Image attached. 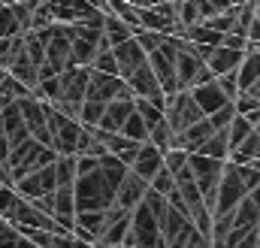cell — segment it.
<instances>
[{
  "mask_svg": "<svg viewBox=\"0 0 260 248\" xmlns=\"http://www.w3.org/2000/svg\"><path fill=\"white\" fill-rule=\"evenodd\" d=\"M3 224H6V221H3V218H0V227H3Z\"/></svg>",
  "mask_w": 260,
  "mask_h": 248,
  "instance_id": "816d5d0a",
  "label": "cell"
},
{
  "mask_svg": "<svg viewBox=\"0 0 260 248\" xmlns=\"http://www.w3.org/2000/svg\"><path fill=\"white\" fill-rule=\"evenodd\" d=\"M212 133H215L212 121H209V118H200V121H194L191 127H185L182 133H176V136H173V148H185V151L191 154V151H197V148L212 136Z\"/></svg>",
  "mask_w": 260,
  "mask_h": 248,
  "instance_id": "d6986e66",
  "label": "cell"
},
{
  "mask_svg": "<svg viewBox=\"0 0 260 248\" xmlns=\"http://www.w3.org/2000/svg\"><path fill=\"white\" fill-rule=\"evenodd\" d=\"M188 91H191V97H194V103L200 106L203 115H212V112H218L224 103H233V100H227V94L218 88L215 79H209V82H203V85H194V88H188Z\"/></svg>",
  "mask_w": 260,
  "mask_h": 248,
  "instance_id": "e0dca14e",
  "label": "cell"
},
{
  "mask_svg": "<svg viewBox=\"0 0 260 248\" xmlns=\"http://www.w3.org/2000/svg\"><path fill=\"white\" fill-rule=\"evenodd\" d=\"M236 79H239V91H245L254 79H260V52L242 55V64L236 67Z\"/></svg>",
  "mask_w": 260,
  "mask_h": 248,
  "instance_id": "4316f807",
  "label": "cell"
},
{
  "mask_svg": "<svg viewBox=\"0 0 260 248\" xmlns=\"http://www.w3.org/2000/svg\"><path fill=\"white\" fill-rule=\"evenodd\" d=\"M115 191H118V185H112L106 179V173L100 170V158H97L94 170L76 176V185H73L76 212H103V209H109L115 203Z\"/></svg>",
  "mask_w": 260,
  "mask_h": 248,
  "instance_id": "6da1fadb",
  "label": "cell"
},
{
  "mask_svg": "<svg viewBox=\"0 0 260 248\" xmlns=\"http://www.w3.org/2000/svg\"><path fill=\"white\" fill-rule=\"evenodd\" d=\"M188 170H191L197 188H200V194H203L206 209L212 212V209H215V194H218V182H221L224 161L203 158V154H188Z\"/></svg>",
  "mask_w": 260,
  "mask_h": 248,
  "instance_id": "5b68a950",
  "label": "cell"
},
{
  "mask_svg": "<svg viewBox=\"0 0 260 248\" xmlns=\"http://www.w3.org/2000/svg\"><path fill=\"white\" fill-rule=\"evenodd\" d=\"M242 55H245V52H239V49L218 46V49H212V55L206 58V67L212 70V76H224V73H230V70H236V67L242 64Z\"/></svg>",
  "mask_w": 260,
  "mask_h": 248,
  "instance_id": "cb8c5ba5",
  "label": "cell"
},
{
  "mask_svg": "<svg viewBox=\"0 0 260 248\" xmlns=\"http://www.w3.org/2000/svg\"><path fill=\"white\" fill-rule=\"evenodd\" d=\"M15 248H40V245H34L27 236H18V242H15Z\"/></svg>",
  "mask_w": 260,
  "mask_h": 248,
  "instance_id": "bcb514c9",
  "label": "cell"
},
{
  "mask_svg": "<svg viewBox=\"0 0 260 248\" xmlns=\"http://www.w3.org/2000/svg\"><path fill=\"white\" fill-rule=\"evenodd\" d=\"M85 100H97V103H109V100H133V91L121 76H109V73H97L91 70L88 76V88H85Z\"/></svg>",
  "mask_w": 260,
  "mask_h": 248,
  "instance_id": "30bf717a",
  "label": "cell"
},
{
  "mask_svg": "<svg viewBox=\"0 0 260 248\" xmlns=\"http://www.w3.org/2000/svg\"><path fill=\"white\" fill-rule=\"evenodd\" d=\"M148 188L154 191V194H160V197H167L173 188H176V179H173V173L167 170V167H160L157 173H154V179L148 182Z\"/></svg>",
  "mask_w": 260,
  "mask_h": 248,
  "instance_id": "d590c367",
  "label": "cell"
},
{
  "mask_svg": "<svg viewBox=\"0 0 260 248\" xmlns=\"http://www.w3.org/2000/svg\"><path fill=\"white\" fill-rule=\"evenodd\" d=\"M88 76H91V67H67L64 73H58L55 103H82L85 88H88Z\"/></svg>",
  "mask_w": 260,
  "mask_h": 248,
  "instance_id": "7c38bea8",
  "label": "cell"
},
{
  "mask_svg": "<svg viewBox=\"0 0 260 248\" xmlns=\"http://www.w3.org/2000/svg\"><path fill=\"white\" fill-rule=\"evenodd\" d=\"M221 46H227V49H239V52H245V46H248V40H245V37H236V34H224V37H221Z\"/></svg>",
  "mask_w": 260,
  "mask_h": 248,
  "instance_id": "60d3db41",
  "label": "cell"
},
{
  "mask_svg": "<svg viewBox=\"0 0 260 248\" xmlns=\"http://www.w3.org/2000/svg\"><path fill=\"white\" fill-rule=\"evenodd\" d=\"M164 118L173 127V133H182L185 127H191L194 121L206 118L200 112V106L194 103L191 91H176V94H167V103H164Z\"/></svg>",
  "mask_w": 260,
  "mask_h": 248,
  "instance_id": "9c48e42d",
  "label": "cell"
},
{
  "mask_svg": "<svg viewBox=\"0 0 260 248\" xmlns=\"http://www.w3.org/2000/svg\"><path fill=\"white\" fill-rule=\"evenodd\" d=\"M127 3H133V6L142 9V6H154V3H164V0H127Z\"/></svg>",
  "mask_w": 260,
  "mask_h": 248,
  "instance_id": "f6af8a7d",
  "label": "cell"
},
{
  "mask_svg": "<svg viewBox=\"0 0 260 248\" xmlns=\"http://www.w3.org/2000/svg\"><path fill=\"white\" fill-rule=\"evenodd\" d=\"M9 3H12V0H9Z\"/></svg>",
  "mask_w": 260,
  "mask_h": 248,
  "instance_id": "f5cc1de1",
  "label": "cell"
},
{
  "mask_svg": "<svg viewBox=\"0 0 260 248\" xmlns=\"http://www.w3.org/2000/svg\"><path fill=\"white\" fill-rule=\"evenodd\" d=\"M46 248H91V242H82L79 236H73L70 230H61V233H52Z\"/></svg>",
  "mask_w": 260,
  "mask_h": 248,
  "instance_id": "e575fe53",
  "label": "cell"
},
{
  "mask_svg": "<svg viewBox=\"0 0 260 248\" xmlns=\"http://www.w3.org/2000/svg\"><path fill=\"white\" fill-rule=\"evenodd\" d=\"M173 136H176V133H173V127L167 124V118L157 121L151 130H148V142H151L157 151H170V148H173Z\"/></svg>",
  "mask_w": 260,
  "mask_h": 248,
  "instance_id": "f1b7e54d",
  "label": "cell"
},
{
  "mask_svg": "<svg viewBox=\"0 0 260 248\" xmlns=\"http://www.w3.org/2000/svg\"><path fill=\"white\" fill-rule=\"evenodd\" d=\"M130 37H133V27L124 24L121 18H115V15L106 12V18H103V43H106L109 49H115V46H121Z\"/></svg>",
  "mask_w": 260,
  "mask_h": 248,
  "instance_id": "484cf974",
  "label": "cell"
},
{
  "mask_svg": "<svg viewBox=\"0 0 260 248\" xmlns=\"http://www.w3.org/2000/svg\"><path fill=\"white\" fill-rule=\"evenodd\" d=\"M127 88L133 91V97H145V100H154V103H167V94L160 91V85H157V76L151 73V67H148V58L142 67H136L133 73H130L127 79Z\"/></svg>",
  "mask_w": 260,
  "mask_h": 248,
  "instance_id": "9a60e30c",
  "label": "cell"
},
{
  "mask_svg": "<svg viewBox=\"0 0 260 248\" xmlns=\"http://www.w3.org/2000/svg\"><path fill=\"white\" fill-rule=\"evenodd\" d=\"M112 55H115L118 76H121V79H127L130 73H133L136 67H142V64H145V58H148V55L142 52V46H139L133 37H130V40H124L121 46H115V49H112Z\"/></svg>",
  "mask_w": 260,
  "mask_h": 248,
  "instance_id": "ffe728a7",
  "label": "cell"
},
{
  "mask_svg": "<svg viewBox=\"0 0 260 248\" xmlns=\"http://www.w3.org/2000/svg\"><path fill=\"white\" fill-rule=\"evenodd\" d=\"M0 97H6V100H24V97H34V94H30V88L24 82H18L15 76L6 73L0 79Z\"/></svg>",
  "mask_w": 260,
  "mask_h": 248,
  "instance_id": "f546056e",
  "label": "cell"
},
{
  "mask_svg": "<svg viewBox=\"0 0 260 248\" xmlns=\"http://www.w3.org/2000/svg\"><path fill=\"white\" fill-rule=\"evenodd\" d=\"M233 115H236V106H233V103H224L218 112H212V115H206V118L212 121V127H215V130H224L227 124L233 121Z\"/></svg>",
  "mask_w": 260,
  "mask_h": 248,
  "instance_id": "f35d334b",
  "label": "cell"
},
{
  "mask_svg": "<svg viewBox=\"0 0 260 248\" xmlns=\"http://www.w3.org/2000/svg\"><path fill=\"white\" fill-rule=\"evenodd\" d=\"M251 130H254V124L248 121L245 115H233V121L227 124V142H230V151H233V148L251 133Z\"/></svg>",
  "mask_w": 260,
  "mask_h": 248,
  "instance_id": "4dcf8cb0",
  "label": "cell"
},
{
  "mask_svg": "<svg viewBox=\"0 0 260 248\" xmlns=\"http://www.w3.org/2000/svg\"><path fill=\"white\" fill-rule=\"evenodd\" d=\"M145 191H148V182H145V179H139L133 170H127V173H124V179H121V185H118V191H115V203H112V206L133 212V209L142 203Z\"/></svg>",
  "mask_w": 260,
  "mask_h": 248,
  "instance_id": "2e32d148",
  "label": "cell"
},
{
  "mask_svg": "<svg viewBox=\"0 0 260 248\" xmlns=\"http://www.w3.org/2000/svg\"><path fill=\"white\" fill-rule=\"evenodd\" d=\"M176 52H179V37H167L154 52H148V67L157 76V85L164 94H176L179 91V79H176Z\"/></svg>",
  "mask_w": 260,
  "mask_h": 248,
  "instance_id": "277c9868",
  "label": "cell"
},
{
  "mask_svg": "<svg viewBox=\"0 0 260 248\" xmlns=\"http://www.w3.org/2000/svg\"><path fill=\"white\" fill-rule=\"evenodd\" d=\"M139 30H157V34H167V37H179L182 24H179V15H176V0L142 6L139 9Z\"/></svg>",
  "mask_w": 260,
  "mask_h": 248,
  "instance_id": "ba28073f",
  "label": "cell"
},
{
  "mask_svg": "<svg viewBox=\"0 0 260 248\" xmlns=\"http://www.w3.org/2000/svg\"><path fill=\"white\" fill-rule=\"evenodd\" d=\"M230 221H233V227H236V230H251V227H260V203L251 197V194H245V197L236 203V209L230 212Z\"/></svg>",
  "mask_w": 260,
  "mask_h": 248,
  "instance_id": "7402d4cb",
  "label": "cell"
},
{
  "mask_svg": "<svg viewBox=\"0 0 260 248\" xmlns=\"http://www.w3.org/2000/svg\"><path fill=\"white\" fill-rule=\"evenodd\" d=\"M254 133H257V136H260V121H257V124H254Z\"/></svg>",
  "mask_w": 260,
  "mask_h": 248,
  "instance_id": "681fc988",
  "label": "cell"
},
{
  "mask_svg": "<svg viewBox=\"0 0 260 248\" xmlns=\"http://www.w3.org/2000/svg\"><path fill=\"white\" fill-rule=\"evenodd\" d=\"M85 3H91V6H97V9H103V3H106V0H85Z\"/></svg>",
  "mask_w": 260,
  "mask_h": 248,
  "instance_id": "7dc6e473",
  "label": "cell"
},
{
  "mask_svg": "<svg viewBox=\"0 0 260 248\" xmlns=\"http://www.w3.org/2000/svg\"><path fill=\"white\" fill-rule=\"evenodd\" d=\"M133 40H136V43L142 46V52L148 55V52H154V49L167 40V34H157V30H136V34H133Z\"/></svg>",
  "mask_w": 260,
  "mask_h": 248,
  "instance_id": "8d00e7d4",
  "label": "cell"
},
{
  "mask_svg": "<svg viewBox=\"0 0 260 248\" xmlns=\"http://www.w3.org/2000/svg\"><path fill=\"white\" fill-rule=\"evenodd\" d=\"M215 82H218V88L227 94V100H236V94H239V79H236V70H230V73H224V76H215Z\"/></svg>",
  "mask_w": 260,
  "mask_h": 248,
  "instance_id": "74e56055",
  "label": "cell"
},
{
  "mask_svg": "<svg viewBox=\"0 0 260 248\" xmlns=\"http://www.w3.org/2000/svg\"><path fill=\"white\" fill-rule=\"evenodd\" d=\"M3 76H6V70H3V67H0V79H3Z\"/></svg>",
  "mask_w": 260,
  "mask_h": 248,
  "instance_id": "f907efd6",
  "label": "cell"
},
{
  "mask_svg": "<svg viewBox=\"0 0 260 248\" xmlns=\"http://www.w3.org/2000/svg\"><path fill=\"white\" fill-rule=\"evenodd\" d=\"M15 34H24V30H21L18 18H15L12 6L9 3H0V40L3 37H15Z\"/></svg>",
  "mask_w": 260,
  "mask_h": 248,
  "instance_id": "d6a6232c",
  "label": "cell"
},
{
  "mask_svg": "<svg viewBox=\"0 0 260 248\" xmlns=\"http://www.w3.org/2000/svg\"><path fill=\"white\" fill-rule=\"evenodd\" d=\"M121 136H127V139H133V142H148V127H145V121L139 118V112L133 109L127 115V121L121 124V130H118Z\"/></svg>",
  "mask_w": 260,
  "mask_h": 248,
  "instance_id": "83f0119b",
  "label": "cell"
},
{
  "mask_svg": "<svg viewBox=\"0 0 260 248\" xmlns=\"http://www.w3.org/2000/svg\"><path fill=\"white\" fill-rule=\"evenodd\" d=\"M103 109L106 103H97V100H82V109H79V124L82 127H97L103 118Z\"/></svg>",
  "mask_w": 260,
  "mask_h": 248,
  "instance_id": "1f68e13d",
  "label": "cell"
},
{
  "mask_svg": "<svg viewBox=\"0 0 260 248\" xmlns=\"http://www.w3.org/2000/svg\"><path fill=\"white\" fill-rule=\"evenodd\" d=\"M185 248H212V239H209L206 233H200V230H194V233L188 236V242H185Z\"/></svg>",
  "mask_w": 260,
  "mask_h": 248,
  "instance_id": "b9f144b4",
  "label": "cell"
},
{
  "mask_svg": "<svg viewBox=\"0 0 260 248\" xmlns=\"http://www.w3.org/2000/svg\"><path fill=\"white\" fill-rule=\"evenodd\" d=\"M160 167H164V151H157L151 142H142L139 151H136V158H133V164H130V170L139 179H145V182H151Z\"/></svg>",
  "mask_w": 260,
  "mask_h": 248,
  "instance_id": "ac0fdd59",
  "label": "cell"
},
{
  "mask_svg": "<svg viewBox=\"0 0 260 248\" xmlns=\"http://www.w3.org/2000/svg\"><path fill=\"white\" fill-rule=\"evenodd\" d=\"M46 118H49V133H52V148L58 154H76L79 136H82V124L76 118H67L64 112H58L52 103H46Z\"/></svg>",
  "mask_w": 260,
  "mask_h": 248,
  "instance_id": "8992f818",
  "label": "cell"
},
{
  "mask_svg": "<svg viewBox=\"0 0 260 248\" xmlns=\"http://www.w3.org/2000/svg\"><path fill=\"white\" fill-rule=\"evenodd\" d=\"M127 227H130V212L127 209H118V206H109L106 209V224H103V230H100V236H97V248H115L124 242V236H127Z\"/></svg>",
  "mask_w": 260,
  "mask_h": 248,
  "instance_id": "5bb4252c",
  "label": "cell"
},
{
  "mask_svg": "<svg viewBox=\"0 0 260 248\" xmlns=\"http://www.w3.org/2000/svg\"><path fill=\"white\" fill-rule=\"evenodd\" d=\"M191 154H203V158H215V161H227L230 158V142H227V127L224 130H215L197 151Z\"/></svg>",
  "mask_w": 260,
  "mask_h": 248,
  "instance_id": "d4e9b609",
  "label": "cell"
},
{
  "mask_svg": "<svg viewBox=\"0 0 260 248\" xmlns=\"http://www.w3.org/2000/svg\"><path fill=\"white\" fill-rule=\"evenodd\" d=\"M248 43H260V15L254 12V18H251V24H248Z\"/></svg>",
  "mask_w": 260,
  "mask_h": 248,
  "instance_id": "7bdbcfd3",
  "label": "cell"
},
{
  "mask_svg": "<svg viewBox=\"0 0 260 248\" xmlns=\"http://www.w3.org/2000/svg\"><path fill=\"white\" fill-rule=\"evenodd\" d=\"M55 158H58V151L49 148V145H43V142H37V139H24L21 145H12L9 148V158H6V170L12 176V185L21 176H27V173L55 164Z\"/></svg>",
  "mask_w": 260,
  "mask_h": 248,
  "instance_id": "7a4b0ae2",
  "label": "cell"
},
{
  "mask_svg": "<svg viewBox=\"0 0 260 248\" xmlns=\"http://www.w3.org/2000/svg\"><path fill=\"white\" fill-rule=\"evenodd\" d=\"M248 191L242 185V176H239V167L233 161H224V170H221V182H218V194H215V209H212V218L215 215H230L236 209V203L245 197Z\"/></svg>",
  "mask_w": 260,
  "mask_h": 248,
  "instance_id": "52a82bcc",
  "label": "cell"
},
{
  "mask_svg": "<svg viewBox=\"0 0 260 248\" xmlns=\"http://www.w3.org/2000/svg\"><path fill=\"white\" fill-rule=\"evenodd\" d=\"M18 103V112L24 118V127L30 133V139L43 142L52 148V133H49V118H46V103L37 100V97H24V100H15Z\"/></svg>",
  "mask_w": 260,
  "mask_h": 248,
  "instance_id": "8fae6325",
  "label": "cell"
},
{
  "mask_svg": "<svg viewBox=\"0 0 260 248\" xmlns=\"http://www.w3.org/2000/svg\"><path fill=\"white\" fill-rule=\"evenodd\" d=\"M121 245L130 248H164V239H160V224L154 218V212L139 203L133 212H130V227H127V236Z\"/></svg>",
  "mask_w": 260,
  "mask_h": 248,
  "instance_id": "3957f363",
  "label": "cell"
},
{
  "mask_svg": "<svg viewBox=\"0 0 260 248\" xmlns=\"http://www.w3.org/2000/svg\"><path fill=\"white\" fill-rule=\"evenodd\" d=\"M12 200H15V188L12 185H0V218L6 215V209L12 206Z\"/></svg>",
  "mask_w": 260,
  "mask_h": 248,
  "instance_id": "ab89813d",
  "label": "cell"
},
{
  "mask_svg": "<svg viewBox=\"0 0 260 248\" xmlns=\"http://www.w3.org/2000/svg\"><path fill=\"white\" fill-rule=\"evenodd\" d=\"M245 91H248V94H251V97H254V100L260 103V79H254V82H251V85H248Z\"/></svg>",
  "mask_w": 260,
  "mask_h": 248,
  "instance_id": "ee69618b",
  "label": "cell"
},
{
  "mask_svg": "<svg viewBox=\"0 0 260 248\" xmlns=\"http://www.w3.org/2000/svg\"><path fill=\"white\" fill-rule=\"evenodd\" d=\"M0 121H3V133H6V139H9V148H12V145H21L24 139H30V133H27V127H24V118H21L15 100H9V103L3 106Z\"/></svg>",
  "mask_w": 260,
  "mask_h": 248,
  "instance_id": "44dd1931",
  "label": "cell"
},
{
  "mask_svg": "<svg viewBox=\"0 0 260 248\" xmlns=\"http://www.w3.org/2000/svg\"><path fill=\"white\" fill-rule=\"evenodd\" d=\"M130 112H133V100H109L106 109H103V118H100L97 127L106 130V133H118L121 124L127 121Z\"/></svg>",
  "mask_w": 260,
  "mask_h": 248,
  "instance_id": "603a6c76",
  "label": "cell"
},
{
  "mask_svg": "<svg viewBox=\"0 0 260 248\" xmlns=\"http://www.w3.org/2000/svg\"><path fill=\"white\" fill-rule=\"evenodd\" d=\"M91 70H97V73H109V76H118V64H115L112 49H100V52L94 55V61H91Z\"/></svg>",
  "mask_w": 260,
  "mask_h": 248,
  "instance_id": "836d02e7",
  "label": "cell"
},
{
  "mask_svg": "<svg viewBox=\"0 0 260 248\" xmlns=\"http://www.w3.org/2000/svg\"><path fill=\"white\" fill-rule=\"evenodd\" d=\"M12 188H15V194L24 197V200H40V197L52 194V191L58 188L55 185V164H49V167H43V170H34V173H27V176H21Z\"/></svg>",
  "mask_w": 260,
  "mask_h": 248,
  "instance_id": "4fadbf2b",
  "label": "cell"
},
{
  "mask_svg": "<svg viewBox=\"0 0 260 248\" xmlns=\"http://www.w3.org/2000/svg\"><path fill=\"white\" fill-rule=\"evenodd\" d=\"M251 3H254V12L260 15V0H251Z\"/></svg>",
  "mask_w": 260,
  "mask_h": 248,
  "instance_id": "c3c4849f",
  "label": "cell"
}]
</instances>
